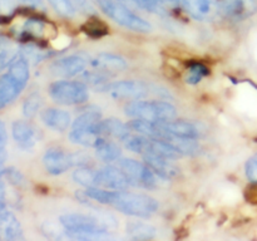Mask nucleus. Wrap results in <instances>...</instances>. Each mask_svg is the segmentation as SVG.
Returning <instances> with one entry per match:
<instances>
[{
	"instance_id": "1",
	"label": "nucleus",
	"mask_w": 257,
	"mask_h": 241,
	"mask_svg": "<svg viewBox=\"0 0 257 241\" xmlns=\"http://www.w3.org/2000/svg\"><path fill=\"white\" fill-rule=\"evenodd\" d=\"M59 221L68 237L73 240L100 241L114 238L97 216L65 213L60 216Z\"/></svg>"
},
{
	"instance_id": "2",
	"label": "nucleus",
	"mask_w": 257,
	"mask_h": 241,
	"mask_svg": "<svg viewBox=\"0 0 257 241\" xmlns=\"http://www.w3.org/2000/svg\"><path fill=\"white\" fill-rule=\"evenodd\" d=\"M103 205H109L122 213L135 217H150L157 212L160 207L156 198L143 193L127 192L124 190H107Z\"/></svg>"
},
{
	"instance_id": "3",
	"label": "nucleus",
	"mask_w": 257,
	"mask_h": 241,
	"mask_svg": "<svg viewBox=\"0 0 257 241\" xmlns=\"http://www.w3.org/2000/svg\"><path fill=\"white\" fill-rule=\"evenodd\" d=\"M100 120L102 114L99 109L95 107L88 108L73 122L69 140L74 145L95 148L105 138L100 132Z\"/></svg>"
},
{
	"instance_id": "4",
	"label": "nucleus",
	"mask_w": 257,
	"mask_h": 241,
	"mask_svg": "<svg viewBox=\"0 0 257 241\" xmlns=\"http://www.w3.org/2000/svg\"><path fill=\"white\" fill-rule=\"evenodd\" d=\"M29 63L25 57H17L0 77V108L14 102L29 80Z\"/></svg>"
},
{
	"instance_id": "5",
	"label": "nucleus",
	"mask_w": 257,
	"mask_h": 241,
	"mask_svg": "<svg viewBox=\"0 0 257 241\" xmlns=\"http://www.w3.org/2000/svg\"><path fill=\"white\" fill-rule=\"evenodd\" d=\"M125 114L132 119H143L150 122H163L175 119L176 108L171 103L163 100L136 99L124 107Z\"/></svg>"
},
{
	"instance_id": "6",
	"label": "nucleus",
	"mask_w": 257,
	"mask_h": 241,
	"mask_svg": "<svg viewBox=\"0 0 257 241\" xmlns=\"http://www.w3.org/2000/svg\"><path fill=\"white\" fill-rule=\"evenodd\" d=\"M97 3L98 7L108 18L127 29L140 33H148L152 29V25L147 20L135 14L130 8L124 7L117 0H97Z\"/></svg>"
},
{
	"instance_id": "7",
	"label": "nucleus",
	"mask_w": 257,
	"mask_h": 241,
	"mask_svg": "<svg viewBox=\"0 0 257 241\" xmlns=\"http://www.w3.org/2000/svg\"><path fill=\"white\" fill-rule=\"evenodd\" d=\"M49 94L54 102L64 105L82 104L89 98L88 87L84 82L58 80L50 84Z\"/></svg>"
},
{
	"instance_id": "8",
	"label": "nucleus",
	"mask_w": 257,
	"mask_h": 241,
	"mask_svg": "<svg viewBox=\"0 0 257 241\" xmlns=\"http://www.w3.org/2000/svg\"><path fill=\"white\" fill-rule=\"evenodd\" d=\"M88 158L83 153H67L60 148H49L43 156V165L50 175H62L73 166H87Z\"/></svg>"
},
{
	"instance_id": "9",
	"label": "nucleus",
	"mask_w": 257,
	"mask_h": 241,
	"mask_svg": "<svg viewBox=\"0 0 257 241\" xmlns=\"http://www.w3.org/2000/svg\"><path fill=\"white\" fill-rule=\"evenodd\" d=\"M118 162L130 180L131 185L145 188H153L157 186V175L146 163L125 157H120Z\"/></svg>"
},
{
	"instance_id": "10",
	"label": "nucleus",
	"mask_w": 257,
	"mask_h": 241,
	"mask_svg": "<svg viewBox=\"0 0 257 241\" xmlns=\"http://www.w3.org/2000/svg\"><path fill=\"white\" fill-rule=\"evenodd\" d=\"M102 92H107L113 98H124V99H142L150 93L148 87L140 80H118L109 82Z\"/></svg>"
},
{
	"instance_id": "11",
	"label": "nucleus",
	"mask_w": 257,
	"mask_h": 241,
	"mask_svg": "<svg viewBox=\"0 0 257 241\" xmlns=\"http://www.w3.org/2000/svg\"><path fill=\"white\" fill-rule=\"evenodd\" d=\"M130 186V180L120 167L108 165L95 171V187L107 190H125Z\"/></svg>"
},
{
	"instance_id": "12",
	"label": "nucleus",
	"mask_w": 257,
	"mask_h": 241,
	"mask_svg": "<svg viewBox=\"0 0 257 241\" xmlns=\"http://www.w3.org/2000/svg\"><path fill=\"white\" fill-rule=\"evenodd\" d=\"M87 64V59L83 58L82 55H68V57L62 58V59L55 60L52 67H50V70L57 77L69 78L84 72Z\"/></svg>"
},
{
	"instance_id": "13",
	"label": "nucleus",
	"mask_w": 257,
	"mask_h": 241,
	"mask_svg": "<svg viewBox=\"0 0 257 241\" xmlns=\"http://www.w3.org/2000/svg\"><path fill=\"white\" fill-rule=\"evenodd\" d=\"M218 9L231 19H245L256 12L257 0H218Z\"/></svg>"
},
{
	"instance_id": "14",
	"label": "nucleus",
	"mask_w": 257,
	"mask_h": 241,
	"mask_svg": "<svg viewBox=\"0 0 257 241\" xmlns=\"http://www.w3.org/2000/svg\"><path fill=\"white\" fill-rule=\"evenodd\" d=\"M12 135L17 145L23 150H32L39 141V132L28 120H17L13 123Z\"/></svg>"
},
{
	"instance_id": "15",
	"label": "nucleus",
	"mask_w": 257,
	"mask_h": 241,
	"mask_svg": "<svg viewBox=\"0 0 257 241\" xmlns=\"http://www.w3.org/2000/svg\"><path fill=\"white\" fill-rule=\"evenodd\" d=\"M142 157L146 165L160 177L172 178L177 176L178 172H180L178 167L172 162L171 158L155 155V153H143Z\"/></svg>"
},
{
	"instance_id": "16",
	"label": "nucleus",
	"mask_w": 257,
	"mask_h": 241,
	"mask_svg": "<svg viewBox=\"0 0 257 241\" xmlns=\"http://www.w3.org/2000/svg\"><path fill=\"white\" fill-rule=\"evenodd\" d=\"M23 238V228L17 216L7 207L0 211V240L13 241Z\"/></svg>"
},
{
	"instance_id": "17",
	"label": "nucleus",
	"mask_w": 257,
	"mask_h": 241,
	"mask_svg": "<svg viewBox=\"0 0 257 241\" xmlns=\"http://www.w3.org/2000/svg\"><path fill=\"white\" fill-rule=\"evenodd\" d=\"M162 130L165 131L167 135L176 136V137L181 138H191V140H196L200 136V130L197 126L192 122H187V120H163V122H158Z\"/></svg>"
},
{
	"instance_id": "18",
	"label": "nucleus",
	"mask_w": 257,
	"mask_h": 241,
	"mask_svg": "<svg viewBox=\"0 0 257 241\" xmlns=\"http://www.w3.org/2000/svg\"><path fill=\"white\" fill-rule=\"evenodd\" d=\"M43 123L50 130H54L57 132H64L70 126V114L64 109L59 108H48L44 109L40 114Z\"/></svg>"
},
{
	"instance_id": "19",
	"label": "nucleus",
	"mask_w": 257,
	"mask_h": 241,
	"mask_svg": "<svg viewBox=\"0 0 257 241\" xmlns=\"http://www.w3.org/2000/svg\"><path fill=\"white\" fill-rule=\"evenodd\" d=\"M186 9L195 19L206 20L218 9V0H182Z\"/></svg>"
},
{
	"instance_id": "20",
	"label": "nucleus",
	"mask_w": 257,
	"mask_h": 241,
	"mask_svg": "<svg viewBox=\"0 0 257 241\" xmlns=\"http://www.w3.org/2000/svg\"><path fill=\"white\" fill-rule=\"evenodd\" d=\"M130 125L120 122L115 118H108V119L100 120V132L104 137H114L117 140H125L131 135Z\"/></svg>"
},
{
	"instance_id": "21",
	"label": "nucleus",
	"mask_w": 257,
	"mask_h": 241,
	"mask_svg": "<svg viewBox=\"0 0 257 241\" xmlns=\"http://www.w3.org/2000/svg\"><path fill=\"white\" fill-rule=\"evenodd\" d=\"M93 65L105 70H122L127 68V62L119 55L102 53L93 60Z\"/></svg>"
},
{
	"instance_id": "22",
	"label": "nucleus",
	"mask_w": 257,
	"mask_h": 241,
	"mask_svg": "<svg viewBox=\"0 0 257 241\" xmlns=\"http://www.w3.org/2000/svg\"><path fill=\"white\" fill-rule=\"evenodd\" d=\"M156 227L141 221H133L127 223V233L135 240H150L156 236Z\"/></svg>"
},
{
	"instance_id": "23",
	"label": "nucleus",
	"mask_w": 257,
	"mask_h": 241,
	"mask_svg": "<svg viewBox=\"0 0 257 241\" xmlns=\"http://www.w3.org/2000/svg\"><path fill=\"white\" fill-rule=\"evenodd\" d=\"M95 153H97L99 160L104 161L107 163L114 162V161H118L122 157L120 156V148L114 142L105 140V138L95 147Z\"/></svg>"
},
{
	"instance_id": "24",
	"label": "nucleus",
	"mask_w": 257,
	"mask_h": 241,
	"mask_svg": "<svg viewBox=\"0 0 257 241\" xmlns=\"http://www.w3.org/2000/svg\"><path fill=\"white\" fill-rule=\"evenodd\" d=\"M73 180L84 187H94L95 186V171L87 166L78 167L73 173Z\"/></svg>"
},
{
	"instance_id": "25",
	"label": "nucleus",
	"mask_w": 257,
	"mask_h": 241,
	"mask_svg": "<svg viewBox=\"0 0 257 241\" xmlns=\"http://www.w3.org/2000/svg\"><path fill=\"white\" fill-rule=\"evenodd\" d=\"M42 107V98L38 93H32L23 103V113L27 118H33Z\"/></svg>"
},
{
	"instance_id": "26",
	"label": "nucleus",
	"mask_w": 257,
	"mask_h": 241,
	"mask_svg": "<svg viewBox=\"0 0 257 241\" xmlns=\"http://www.w3.org/2000/svg\"><path fill=\"white\" fill-rule=\"evenodd\" d=\"M58 14L65 18H72L75 15V8L69 0H48Z\"/></svg>"
},
{
	"instance_id": "27",
	"label": "nucleus",
	"mask_w": 257,
	"mask_h": 241,
	"mask_svg": "<svg viewBox=\"0 0 257 241\" xmlns=\"http://www.w3.org/2000/svg\"><path fill=\"white\" fill-rule=\"evenodd\" d=\"M208 74V69L203 64H193L191 65L190 69L187 72V77L186 80L190 84H196V83L201 82L206 75Z\"/></svg>"
},
{
	"instance_id": "28",
	"label": "nucleus",
	"mask_w": 257,
	"mask_h": 241,
	"mask_svg": "<svg viewBox=\"0 0 257 241\" xmlns=\"http://www.w3.org/2000/svg\"><path fill=\"white\" fill-rule=\"evenodd\" d=\"M7 142L8 133L4 123L0 120V173L4 171V163L7 160Z\"/></svg>"
},
{
	"instance_id": "29",
	"label": "nucleus",
	"mask_w": 257,
	"mask_h": 241,
	"mask_svg": "<svg viewBox=\"0 0 257 241\" xmlns=\"http://www.w3.org/2000/svg\"><path fill=\"white\" fill-rule=\"evenodd\" d=\"M118 3H120L124 7L130 8L131 10L132 9H138V10H146V12H151L153 13L152 8L145 2V0H117Z\"/></svg>"
},
{
	"instance_id": "30",
	"label": "nucleus",
	"mask_w": 257,
	"mask_h": 241,
	"mask_svg": "<svg viewBox=\"0 0 257 241\" xmlns=\"http://www.w3.org/2000/svg\"><path fill=\"white\" fill-rule=\"evenodd\" d=\"M246 176L251 182L257 183V153L250 158L246 163Z\"/></svg>"
},
{
	"instance_id": "31",
	"label": "nucleus",
	"mask_w": 257,
	"mask_h": 241,
	"mask_svg": "<svg viewBox=\"0 0 257 241\" xmlns=\"http://www.w3.org/2000/svg\"><path fill=\"white\" fill-rule=\"evenodd\" d=\"M151 8H152L153 13H160L163 10V7L166 5H176L178 0H145Z\"/></svg>"
},
{
	"instance_id": "32",
	"label": "nucleus",
	"mask_w": 257,
	"mask_h": 241,
	"mask_svg": "<svg viewBox=\"0 0 257 241\" xmlns=\"http://www.w3.org/2000/svg\"><path fill=\"white\" fill-rule=\"evenodd\" d=\"M7 207V192H5V185L0 181V211Z\"/></svg>"
},
{
	"instance_id": "33",
	"label": "nucleus",
	"mask_w": 257,
	"mask_h": 241,
	"mask_svg": "<svg viewBox=\"0 0 257 241\" xmlns=\"http://www.w3.org/2000/svg\"><path fill=\"white\" fill-rule=\"evenodd\" d=\"M13 4L10 0H0V12H5V10L12 9Z\"/></svg>"
},
{
	"instance_id": "34",
	"label": "nucleus",
	"mask_w": 257,
	"mask_h": 241,
	"mask_svg": "<svg viewBox=\"0 0 257 241\" xmlns=\"http://www.w3.org/2000/svg\"><path fill=\"white\" fill-rule=\"evenodd\" d=\"M20 2L28 5H33V7H38V5L42 4V0H20Z\"/></svg>"
}]
</instances>
